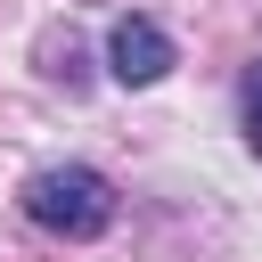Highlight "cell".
Segmentation results:
<instances>
[{
  "mask_svg": "<svg viewBox=\"0 0 262 262\" xmlns=\"http://www.w3.org/2000/svg\"><path fill=\"white\" fill-rule=\"evenodd\" d=\"M25 213L49 237H98L115 221V180L90 172V164H49V172L25 180Z\"/></svg>",
  "mask_w": 262,
  "mask_h": 262,
  "instance_id": "cell-1",
  "label": "cell"
},
{
  "mask_svg": "<svg viewBox=\"0 0 262 262\" xmlns=\"http://www.w3.org/2000/svg\"><path fill=\"white\" fill-rule=\"evenodd\" d=\"M106 74H115L123 90L164 82V74H172V33H164L156 16H115V33H106Z\"/></svg>",
  "mask_w": 262,
  "mask_h": 262,
  "instance_id": "cell-2",
  "label": "cell"
},
{
  "mask_svg": "<svg viewBox=\"0 0 262 262\" xmlns=\"http://www.w3.org/2000/svg\"><path fill=\"white\" fill-rule=\"evenodd\" d=\"M237 106H246V139L262 147V66L246 74V90H237Z\"/></svg>",
  "mask_w": 262,
  "mask_h": 262,
  "instance_id": "cell-3",
  "label": "cell"
}]
</instances>
